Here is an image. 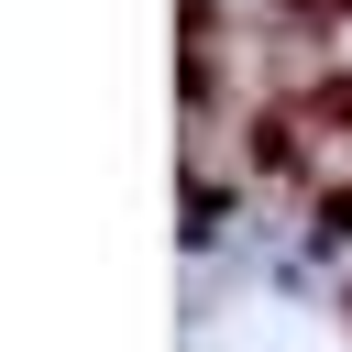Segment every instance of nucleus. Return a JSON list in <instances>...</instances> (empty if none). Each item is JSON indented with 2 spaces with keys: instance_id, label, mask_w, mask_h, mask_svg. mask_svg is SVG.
I'll list each match as a JSON object with an SVG mask.
<instances>
[{
  "instance_id": "1",
  "label": "nucleus",
  "mask_w": 352,
  "mask_h": 352,
  "mask_svg": "<svg viewBox=\"0 0 352 352\" xmlns=\"http://www.w3.org/2000/svg\"><path fill=\"white\" fill-rule=\"evenodd\" d=\"M297 209H308V242H319V253H352V165H330Z\"/></svg>"
}]
</instances>
